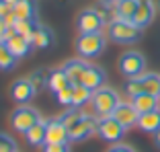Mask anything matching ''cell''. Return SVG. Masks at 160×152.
<instances>
[{
    "label": "cell",
    "instance_id": "26",
    "mask_svg": "<svg viewBox=\"0 0 160 152\" xmlns=\"http://www.w3.org/2000/svg\"><path fill=\"white\" fill-rule=\"evenodd\" d=\"M92 99V90L86 89L84 84H74V97H72V107H84Z\"/></svg>",
    "mask_w": 160,
    "mask_h": 152
},
{
    "label": "cell",
    "instance_id": "35",
    "mask_svg": "<svg viewBox=\"0 0 160 152\" xmlns=\"http://www.w3.org/2000/svg\"><path fill=\"white\" fill-rule=\"evenodd\" d=\"M8 31H10V27H6L4 21L0 19V41H4V37L8 35Z\"/></svg>",
    "mask_w": 160,
    "mask_h": 152
},
{
    "label": "cell",
    "instance_id": "19",
    "mask_svg": "<svg viewBox=\"0 0 160 152\" xmlns=\"http://www.w3.org/2000/svg\"><path fill=\"white\" fill-rule=\"evenodd\" d=\"M132 103H133V107L138 109V113H148V111L158 109L160 97L150 95V93H140V95L132 97Z\"/></svg>",
    "mask_w": 160,
    "mask_h": 152
},
{
    "label": "cell",
    "instance_id": "11",
    "mask_svg": "<svg viewBox=\"0 0 160 152\" xmlns=\"http://www.w3.org/2000/svg\"><path fill=\"white\" fill-rule=\"evenodd\" d=\"M4 43L8 45V49L12 52L14 58H19V60H23V58H27L29 53L33 52V43H31V39L23 37V35L19 33H14V29H10L8 35L4 37Z\"/></svg>",
    "mask_w": 160,
    "mask_h": 152
},
{
    "label": "cell",
    "instance_id": "23",
    "mask_svg": "<svg viewBox=\"0 0 160 152\" xmlns=\"http://www.w3.org/2000/svg\"><path fill=\"white\" fill-rule=\"evenodd\" d=\"M12 10L23 21H37V4H35V0H21Z\"/></svg>",
    "mask_w": 160,
    "mask_h": 152
},
{
    "label": "cell",
    "instance_id": "25",
    "mask_svg": "<svg viewBox=\"0 0 160 152\" xmlns=\"http://www.w3.org/2000/svg\"><path fill=\"white\" fill-rule=\"evenodd\" d=\"M17 62H19V58L12 56V52L8 49L4 41H0V70L2 72L12 70V68H17Z\"/></svg>",
    "mask_w": 160,
    "mask_h": 152
},
{
    "label": "cell",
    "instance_id": "8",
    "mask_svg": "<svg viewBox=\"0 0 160 152\" xmlns=\"http://www.w3.org/2000/svg\"><path fill=\"white\" fill-rule=\"evenodd\" d=\"M97 128H99V117H94L90 113H82V117L68 128L70 129V142H82V140L90 138L92 134H97Z\"/></svg>",
    "mask_w": 160,
    "mask_h": 152
},
{
    "label": "cell",
    "instance_id": "7",
    "mask_svg": "<svg viewBox=\"0 0 160 152\" xmlns=\"http://www.w3.org/2000/svg\"><path fill=\"white\" fill-rule=\"evenodd\" d=\"M105 19L97 8H82L76 17V29L78 33H101L105 27Z\"/></svg>",
    "mask_w": 160,
    "mask_h": 152
},
{
    "label": "cell",
    "instance_id": "33",
    "mask_svg": "<svg viewBox=\"0 0 160 152\" xmlns=\"http://www.w3.org/2000/svg\"><path fill=\"white\" fill-rule=\"evenodd\" d=\"M2 21H4V25H6V27H10V29H12L14 25H17V21H19V17H17V13H14V10H10V13L6 14V17H4Z\"/></svg>",
    "mask_w": 160,
    "mask_h": 152
},
{
    "label": "cell",
    "instance_id": "32",
    "mask_svg": "<svg viewBox=\"0 0 160 152\" xmlns=\"http://www.w3.org/2000/svg\"><path fill=\"white\" fill-rule=\"evenodd\" d=\"M107 152H136L129 144H121V142H117V144H111V148H109Z\"/></svg>",
    "mask_w": 160,
    "mask_h": 152
},
{
    "label": "cell",
    "instance_id": "28",
    "mask_svg": "<svg viewBox=\"0 0 160 152\" xmlns=\"http://www.w3.org/2000/svg\"><path fill=\"white\" fill-rule=\"evenodd\" d=\"M82 113H84V111L80 109V107H66V111H62V113L58 115V117H60L62 121H64V124H66L68 128H70V125H74L76 121H78L80 117H82Z\"/></svg>",
    "mask_w": 160,
    "mask_h": 152
},
{
    "label": "cell",
    "instance_id": "9",
    "mask_svg": "<svg viewBox=\"0 0 160 152\" xmlns=\"http://www.w3.org/2000/svg\"><path fill=\"white\" fill-rule=\"evenodd\" d=\"M97 134H99V138L105 140V142L117 144V142H121L123 134H125V128L119 124L113 115H109V117H99V128H97Z\"/></svg>",
    "mask_w": 160,
    "mask_h": 152
},
{
    "label": "cell",
    "instance_id": "14",
    "mask_svg": "<svg viewBox=\"0 0 160 152\" xmlns=\"http://www.w3.org/2000/svg\"><path fill=\"white\" fill-rule=\"evenodd\" d=\"M156 8H158V4H156L154 0H140L136 17H133V25H138L140 29H146L148 25L154 21Z\"/></svg>",
    "mask_w": 160,
    "mask_h": 152
},
{
    "label": "cell",
    "instance_id": "13",
    "mask_svg": "<svg viewBox=\"0 0 160 152\" xmlns=\"http://www.w3.org/2000/svg\"><path fill=\"white\" fill-rule=\"evenodd\" d=\"M113 117L117 119V121H119V124H121L125 129H129V128H133V125H138L140 113H138V109L133 107L132 101H129V103H127V101H121V103L115 107Z\"/></svg>",
    "mask_w": 160,
    "mask_h": 152
},
{
    "label": "cell",
    "instance_id": "29",
    "mask_svg": "<svg viewBox=\"0 0 160 152\" xmlns=\"http://www.w3.org/2000/svg\"><path fill=\"white\" fill-rule=\"evenodd\" d=\"M72 97H74V84H68L66 89H62L56 95L58 103L64 105V107H72Z\"/></svg>",
    "mask_w": 160,
    "mask_h": 152
},
{
    "label": "cell",
    "instance_id": "10",
    "mask_svg": "<svg viewBox=\"0 0 160 152\" xmlns=\"http://www.w3.org/2000/svg\"><path fill=\"white\" fill-rule=\"evenodd\" d=\"M8 93H10V99L17 105H29L33 101V97L37 95V90L29 82V78H17V80L10 84Z\"/></svg>",
    "mask_w": 160,
    "mask_h": 152
},
{
    "label": "cell",
    "instance_id": "27",
    "mask_svg": "<svg viewBox=\"0 0 160 152\" xmlns=\"http://www.w3.org/2000/svg\"><path fill=\"white\" fill-rule=\"evenodd\" d=\"M37 25H39L37 21H23V19H19L12 29H14V33H19V35H23V37L31 39L33 33H35V29H37Z\"/></svg>",
    "mask_w": 160,
    "mask_h": 152
},
{
    "label": "cell",
    "instance_id": "37",
    "mask_svg": "<svg viewBox=\"0 0 160 152\" xmlns=\"http://www.w3.org/2000/svg\"><path fill=\"white\" fill-rule=\"evenodd\" d=\"M4 2H6V4H8V6H10V8H14V6L19 4L21 0H4Z\"/></svg>",
    "mask_w": 160,
    "mask_h": 152
},
{
    "label": "cell",
    "instance_id": "31",
    "mask_svg": "<svg viewBox=\"0 0 160 152\" xmlns=\"http://www.w3.org/2000/svg\"><path fill=\"white\" fill-rule=\"evenodd\" d=\"M41 152H70V142L66 144H45Z\"/></svg>",
    "mask_w": 160,
    "mask_h": 152
},
{
    "label": "cell",
    "instance_id": "4",
    "mask_svg": "<svg viewBox=\"0 0 160 152\" xmlns=\"http://www.w3.org/2000/svg\"><path fill=\"white\" fill-rule=\"evenodd\" d=\"M125 93L129 97H136L140 93H150V95L160 97V74L156 72H144L136 78H127Z\"/></svg>",
    "mask_w": 160,
    "mask_h": 152
},
{
    "label": "cell",
    "instance_id": "15",
    "mask_svg": "<svg viewBox=\"0 0 160 152\" xmlns=\"http://www.w3.org/2000/svg\"><path fill=\"white\" fill-rule=\"evenodd\" d=\"M86 68H88V62L82 60V58H72V60H66L62 64V70L68 74L72 84H80L82 82V76H84Z\"/></svg>",
    "mask_w": 160,
    "mask_h": 152
},
{
    "label": "cell",
    "instance_id": "12",
    "mask_svg": "<svg viewBox=\"0 0 160 152\" xmlns=\"http://www.w3.org/2000/svg\"><path fill=\"white\" fill-rule=\"evenodd\" d=\"M70 142V129L60 117L47 119V142L45 144H66Z\"/></svg>",
    "mask_w": 160,
    "mask_h": 152
},
{
    "label": "cell",
    "instance_id": "5",
    "mask_svg": "<svg viewBox=\"0 0 160 152\" xmlns=\"http://www.w3.org/2000/svg\"><path fill=\"white\" fill-rule=\"evenodd\" d=\"M37 121H41V113L35 107H31V105H19V107H14L10 117H8L10 128L17 134H25L27 129L33 128Z\"/></svg>",
    "mask_w": 160,
    "mask_h": 152
},
{
    "label": "cell",
    "instance_id": "17",
    "mask_svg": "<svg viewBox=\"0 0 160 152\" xmlns=\"http://www.w3.org/2000/svg\"><path fill=\"white\" fill-rule=\"evenodd\" d=\"M23 136H25V140H27L29 146H35V148L45 146V142H47V119L37 121V124H35L31 129H27Z\"/></svg>",
    "mask_w": 160,
    "mask_h": 152
},
{
    "label": "cell",
    "instance_id": "6",
    "mask_svg": "<svg viewBox=\"0 0 160 152\" xmlns=\"http://www.w3.org/2000/svg\"><path fill=\"white\" fill-rule=\"evenodd\" d=\"M119 72H121L125 78H136V76L144 74L146 70V58L142 56L140 52H125L121 58H119Z\"/></svg>",
    "mask_w": 160,
    "mask_h": 152
},
{
    "label": "cell",
    "instance_id": "20",
    "mask_svg": "<svg viewBox=\"0 0 160 152\" xmlns=\"http://www.w3.org/2000/svg\"><path fill=\"white\" fill-rule=\"evenodd\" d=\"M53 39H56V35H53L52 29L45 27V25H37L33 37H31V43H33L35 49H47L53 43Z\"/></svg>",
    "mask_w": 160,
    "mask_h": 152
},
{
    "label": "cell",
    "instance_id": "22",
    "mask_svg": "<svg viewBox=\"0 0 160 152\" xmlns=\"http://www.w3.org/2000/svg\"><path fill=\"white\" fill-rule=\"evenodd\" d=\"M68 84H72L70 78H68V74L60 68H53V70H49V84H47V89L52 90L53 95H58L62 89H66Z\"/></svg>",
    "mask_w": 160,
    "mask_h": 152
},
{
    "label": "cell",
    "instance_id": "38",
    "mask_svg": "<svg viewBox=\"0 0 160 152\" xmlns=\"http://www.w3.org/2000/svg\"><path fill=\"white\" fill-rule=\"evenodd\" d=\"M154 144H156V146L160 148V129H158V132L154 134Z\"/></svg>",
    "mask_w": 160,
    "mask_h": 152
},
{
    "label": "cell",
    "instance_id": "3",
    "mask_svg": "<svg viewBox=\"0 0 160 152\" xmlns=\"http://www.w3.org/2000/svg\"><path fill=\"white\" fill-rule=\"evenodd\" d=\"M107 37L115 43H121V45H129V43H136L142 37V29L138 25H133L132 21H113V23L107 25Z\"/></svg>",
    "mask_w": 160,
    "mask_h": 152
},
{
    "label": "cell",
    "instance_id": "1",
    "mask_svg": "<svg viewBox=\"0 0 160 152\" xmlns=\"http://www.w3.org/2000/svg\"><path fill=\"white\" fill-rule=\"evenodd\" d=\"M105 48H107V37L103 35V31L101 33H78L74 41V49L82 60L99 58L105 52Z\"/></svg>",
    "mask_w": 160,
    "mask_h": 152
},
{
    "label": "cell",
    "instance_id": "34",
    "mask_svg": "<svg viewBox=\"0 0 160 152\" xmlns=\"http://www.w3.org/2000/svg\"><path fill=\"white\" fill-rule=\"evenodd\" d=\"M10 10H12V8H10V6L6 4L4 0H0V19H4V17L10 13Z\"/></svg>",
    "mask_w": 160,
    "mask_h": 152
},
{
    "label": "cell",
    "instance_id": "36",
    "mask_svg": "<svg viewBox=\"0 0 160 152\" xmlns=\"http://www.w3.org/2000/svg\"><path fill=\"white\" fill-rule=\"evenodd\" d=\"M99 4H103V6H115V4H117V0H99Z\"/></svg>",
    "mask_w": 160,
    "mask_h": 152
},
{
    "label": "cell",
    "instance_id": "21",
    "mask_svg": "<svg viewBox=\"0 0 160 152\" xmlns=\"http://www.w3.org/2000/svg\"><path fill=\"white\" fill-rule=\"evenodd\" d=\"M140 0H117L115 4V21H132L133 23V17H136V10Z\"/></svg>",
    "mask_w": 160,
    "mask_h": 152
},
{
    "label": "cell",
    "instance_id": "16",
    "mask_svg": "<svg viewBox=\"0 0 160 152\" xmlns=\"http://www.w3.org/2000/svg\"><path fill=\"white\" fill-rule=\"evenodd\" d=\"M105 80H107V74H105L103 68L94 66V64H88V68H86V72H84V76H82V82H80V84H84L86 89H90L94 93L97 89L105 86Z\"/></svg>",
    "mask_w": 160,
    "mask_h": 152
},
{
    "label": "cell",
    "instance_id": "18",
    "mask_svg": "<svg viewBox=\"0 0 160 152\" xmlns=\"http://www.w3.org/2000/svg\"><path fill=\"white\" fill-rule=\"evenodd\" d=\"M138 128L142 132L148 134H156L160 129V107L154 111H148V113H140V119H138Z\"/></svg>",
    "mask_w": 160,
    "mask_h": 152
},
{
    "label": "cell",
    "instance_id": "39",
    "mask_svg": "<svg viewBox=\"0 0 160 152\" xmlns=\"http://www.w3.org/2000/svg\"><path fill=\"white\" fill-rule=\"evenodd\" d=\"M156 4H158V8H160V0H158V2H156Z\"/></svg>",
    "mask_w": 160,
    "mask_h": 152
},
{
    "label": "cell",
    "instance_id": "2",
    "mask_svg": "<svg viewBox=\"0 0 160 152\" xmlns=\"http://www.w3.org/2000/svg\"><path fill=\"white\" fill-rule=\"evenodd\" d=\"M121 103L119 99V93L111 86H101L92 93V99H90V105H92V111L97 117H109L113 115L115 107Z\"/></svg>",
    "mask_w": 160,
    "mask_h": 152
},
{
    "label": "cell",
    "instance_id": "24",
    "mask_svg": "<svg viewBox=\"0 0 160 152\" xmlns=\"http://www.w3.org/2000/svg\"><path fill=\"white\" fill-rule=\"evenodd\" d=\"M27 78H29V82L33 84V89L37 90V93H41V90H45L47 84H49V70H45V68H37V70H33Z\"/></svg>",
    "mask_w": 160,
    "mask_h": 152
},
{
    "label": "cell",
    "instance_id": "30",
    "mask_svg": "<svg viewBox=\"0 0 160 152\" xmlns=\"http://www.w3.org/2000/svg\"><path fill=\"white\" fill-rule=\"evenodd\" d=\"M0 152H17V142L8 134H2V132H0Z\"/></svg>",
    "mask_w": 160,
    "mask_h": 152
}]
</instances>
